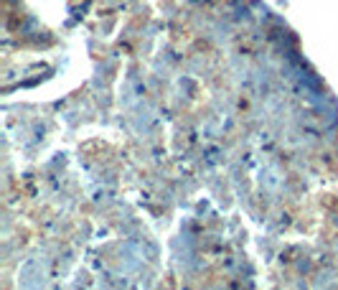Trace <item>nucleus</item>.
Segmentation results:
<instances>
[]
</instances>
